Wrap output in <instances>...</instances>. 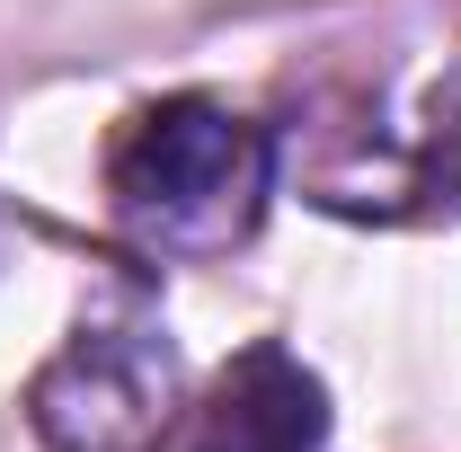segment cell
I'll return each mask as SVG.
<instances>
[{
  "instance_id": "6da1fadb",
  "label": "cell",
  "mask_w": 461,
  "mask_h": 452,
  "mask_svg": "<svg viewBox=\"0 0 461 452\" xmlns=\"http://www.w3.org/2000/svg\"><path fill=\"white\" fill-rule=\"evenodd\" d=\"M276 133L204 89L151 98L107 142V213L142 258H222L276 195Z\"/></svg>"
},
{
  "instance_id": "7a4b0ae2",
  "label": "cell",
  "mask_w": 461,
  "mask_h": 452,
  "mask_svg": "<svg viewBox=\"0 0 461 452\" xmlns=\"http://www.w3.org/2000/svg\"><path fill=\"white\" fill-rule=\"evenodd\" d=\"M186 417V355L169 320L115 284L27 382V426L45 452H160Z\"/></svg>"
},
{
  "instance_id": "3957f363",
  "label": "cell",
  "mask_w": 461,
  "mask_h": 452,
  "mask_svg": "<svg viewBox=\"0 0 461 452\" xmlns=\"http://www.w3.org/2000/svg\"><path fill=\"white\" fill-rule=\"evenodd\" d=\"M302 195L346 222L461 213V62H435L400 98H373V115L329 124L320 160L302 169Z\"/></svg>"
},
{
  "instance_id": "277c9868",
  "label": "cell",
  "mask_w": 461,
  "mask_h": 452,
  "mask_svg": "<svg viewBox=\"0 0 461 452\" xmlns=\"http://www.w3.org/2000/svg\"><path fill=\"white\" fill-rule=\"evenodd\" d=\"M320 444H329V391L276 338L240 346L186 426V452H320Z\"/></svg>"
}]
</instances>
